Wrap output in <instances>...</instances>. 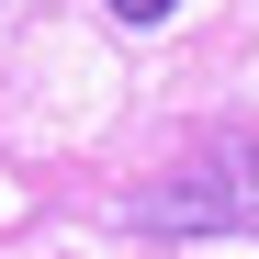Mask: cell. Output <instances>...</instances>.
Returning <instances> with one entry per match:
<instances>
[{"mask_svg": "<svg viewBox=\"0 0 259 259\" xmlns=\"http://www.w3.org/2000/svg\"><path fill=\"white\" fill-rule=\"evenodd\" d=\"M147 237H214V226H259V147H214L203 169H169L136 192Z\"/></svg>", "mask_w": 259, "mask_h": 259, "instance_id": "6da1fadb", "label": "cell"}, {"mask_svg": "<svg viewBox=\"0 0 259 259\" xmlns=\"http://www.w3.org/2000/svg\"><path fill=\"white\" fill-rule=\"evenodd\" d=\"M102 12H113V23H169L181 0H102Z\"/></svg>", "mask_w": 259, "mask_h": 259, "instance_id": "7a4b0ae2", "label": "cell"}]
</instances>
